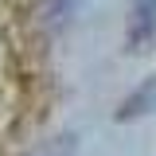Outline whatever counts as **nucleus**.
<instances>
[{
	"label": "nucleus",
	"instance_id": "obj_2",
	"mask_svg": "<svg viewBox=\"0 0 156 156\" xmlns=\"http://www.w3.org/2000/svg\"><path fill=\"white\" fill-rule=\"evenodd\" d=\"M74 152V136H55L43 152H35V156H70Z\"/></svg>",
	"mask_w": 156,
	"mask_h": 156
},
{
	"label": "nucleus",
	"instance_id": "obj_3",
	"mask_svg": "<svg viewBox=\"0 0 156 156\" xmlns=\"http://www.w3.org/2000/svg\"><path fill=\"white\" fill-rule=\"evenodd\" d=\"M148 98H152V86H148V90H140L136 98H129V101H125V109H121V117H129V113H140V105H144Z\"/></svg>",
	"mask_w": 156,
	"mask_h": 156
},
{
	"label": "nucleus",
	"instance_id": "obj_1",
	"mask_svg": "<svg viewBox=\"0 0 156 156\" xmlns=\"http://www.w3.org/2000/svg\"><path fill=\"white\" fill-rule=\"evenodd\" d=\"M152 27H156V0H136V8H133V27H129V47L144 43V39L152 35Z\"/></svg>",
	"mask_w": 156,
	"mask_h": 156
}]
</instances>
